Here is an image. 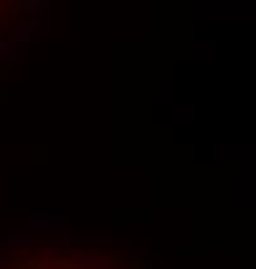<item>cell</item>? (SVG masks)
<instances>
[{
	"label": "cell",
	"instance_id": "5b68a950",
	"mask_svg": "<svg viewBox=\"0 0 256 269\" xmlns=\"http://www.w3.org/2000/svg\"><path fill=\"white\" fill-rule=\"evenodd\" d=\"M16 60H18V52H16V47H13L10 42L0 39V62H16Z\"/></svg>",
	"mask_w": 256,
	"mask_h": 269
},
{
	"label": "cell",
	"instance_id": "52a82bcc",
	"mask_svg": "<svg viewBox=\"0 0 256 269\" xmlns=\"http://www.w3.org/2000/svg\"><path fill=\"white\" fill-rule=\"evenodd\" d=\"M24 6L28 8V16H32V18L36 21V16H42L44 8H47L50 3H47V0H42V3H36V0H28V3H24Z\"/></svg>",
	"mask_w": 256,
	"mask_h": 269
},
{
	"label": "cell",
	"instance_id": "7a4b0ae2",
	"mask_svg": "<svg viewBox=\"0 0 256 269\" xmlns=\"http://www.w3.org/2000/svg\"><path fill=\"white\" fill-rule=\"evenodd\" d=\"M98 246H114L112 238H70V248H98Z\"/></svg>",
	"mask_w": 256,
	"mask_h": 269
},
{
	"label": "cell",
	"instance_id": "ba28073f",
	"mask_svg": "<svg viewBox=\"0 0 256 269\" xmlns=\"http://www.w3.org/2000/svg\"><path fill=\"white\" fill-rule=\"evenodd\" d=\"M13 269H47V262H39V259H34V262H18Z\"/></svg>",
	"mask_w": 256,
	"mask_h": 269
},
{
	"label": "cell",
	"instance_id": "8992f818",
	"mask_svg": "<svg viewBox=\"0 0 256 269\" xmlns=\"http://www.w3.org/2000/svg\"><path fill=\"white\" fill-rule=\"evenodd\" d=\"M52 215L54 212H50V210H32L28 212V222H32V226H47V222L54 220Z\"/></svg>",
	"mask_w": 256,
	"mask_h": 269
},
{
	"label": "cell",
	"instance_id": "277c9868",
	"mask_svg": "<svg viewBox=\"0 0 256 269\" xmlns=\"http://www.w3.org/2000/svg\"><path fill=\"white\" fill-rule=\"evenodd\" d=\"M3 246H6V248H28V246H34V241H32L26 233H10V236L6 238Z\"/></svg>",
	"mask_w": 256,
	"mask_h": 269
},
{
	"label": "cell",
	"instance_id": "6da1fadb",
	"mask_svg": "<svg viewBox=\"0 0 256 269\" xmlns=\"http://www.w3.org/2000/svg\"><path fill=\"white\" fill-rule=\"evenodd\" d=\"M44 24L42 21H34V18H28L26 24H18L16 28H13V32H10V44H21V42H28V39H32L34 34H36V28H42Z\"/></svg>",
	"mask_w": 256,
	"mask_h": 269
},
{
	"label": "cell",
	"instance_id": "3957f363",
	"mask_svg": "<svg viewBox=\"0 0 256 269\" xmlns=\"http://www.w3.org/2000/svg\"><path fill=\"white\" fill-rule=\"evenodd\" d=\"M28 251L32 254H36V256H60V254H62V256H68V254L72 251L70 246H28Z\"/></svg>",
	"mask_w": 256,
	"mask_h": 269
},
{
	"label": "cell",
	"instance_id": "9c48e42d",
	"mask_svg": "<svg viewBox=\"0 0 256 269\" xmlns=\"http://www.w3.org/2000/svg\"><path fill=\"white\" fill-rule=\"evenodd\" d=\"M132 264L138 266V269H150V262H148V259H142V256H134V259H132Z\"/></svg>",
	"mask_w": 256,
	"mask_h": 269
}]
</instances>
